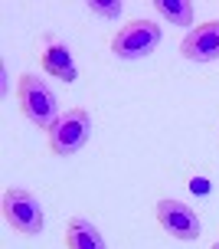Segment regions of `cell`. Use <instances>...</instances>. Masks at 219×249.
Segmentation results:
<instances>
[{"label": "cell", "mask_w": 219, "mask_h": 249, "mask_svg": "<svg viewBox=\"0 0 219 249\" xmlns=\"http://www.w3.org/2000/svg\"><path fill=\"white\" fill-rule=\"evenodd\" d=\"M66 249H108V246H105V236L98 233L95 223L75 216L66 223Z\"/></svg>", "instance_id": "obj_8"}, {"label": "cell", "mask_w": 219, "mask_h": 249, "mask_svg": "<svg viewBox=\"0 0 219 249\" xmlns=\"http://www.w3.org/2000/svg\"><path fill=\"white\" fill-rule=\"evenodd\" d=\"M154 213H157L160 230H164L167 236H173V239L190 243V239H200V233H203L200 216H196L186 203H180V200H170V197L157 200V210H154Z\"/></svg>", "instance_id": "obj_5"}, {"label": "cell", "mask_w": 219, "mask_h": 249, "mask_svg": "<svg viewBox=\"0 0 219 249\" xmlns=\"http://www.w3.org/2000/svg\"><path fill=\"white\" fill-rule=\"evenodd\" d=\"M88 138H92V115L85 108H69L49 131V151L56 158H69L85 148Z\"/></svg>", "instance_id": "obj_4"}, {"label": "cell", "mask_w": 219, "mask_h": 249, "mask_svg": "<svg viewBox=\"0 0 219 249\" xmlns=\"http://www.w3.org/2000/svg\"><path fill=\"white\" fill-rule=\"evenodd\" d=\"M39 66H43L52 79L66 82V86L75 82V75H79L69 46H66L62 39H56V36H43V39H39Z\"/></svg>", "instance_id": "obj_7"}, {"label": "cell", "mask_w": 219, "mask_h": 249, "mask_svg": "<svg viewBox=\"0 0 219 249\" xmlns=\"http://www.w3.org/2000/svg\"><path fill=\"white\" fill-rule=\"evenodd\" d=\"M3 223L10 226L13 233H23V236H36L46 226V216H43V207L39 200L23 190V187H7L3 190Z\"/></svg>", "instance_id": "obj_2"}, {"label": "cell", "mask_w": 219, "mask_h": 249, "mask_svg": "<svg viewBox=\"0 0 219 249\" xmlns=\"http://www.w3.org/2000/svg\"><path fill=\"white\" fill-rule=\"evenodd\" d=\"M157 43H160V26L154 20H128L111 39V53L121 62H137L157 50Z\"/></svg>", "instance_id": "obj_3"}, {"label": "cell", "mask_w": 219, "mask_h": 249, "mask_svg": "<svg viewBox=\"0 0 219 249\" xmlns=\"http://www.w3.org/2000/svg\"><path fill=\"white\" fill-rule=\"evenodd\" d=\"M180 56L190 62H216L219 59V20H206L180 39Z\"/></svg>", "instance_id": "obj_6"}, {"label": "cell", "mask_w": 219, "mask_h": 249, "mask_svg": "<svg viewBox=\"0 0 219 249\" xmlns=\"http://www.w3.org/2000/svg\"><path fill=\"white\" fill-rule=\"evenodd\" d=\"M17 105H20L23 118H30V122L36 124V128H43L46 135L52 131V124L62 118L59 102H56V92L33 72L20 75V82H17Z\"/></svg>", "instance_id": "obj_1"}, {"label": "cell", "mask_w": 219, "mask_h": 249, "mask_svg": "<svg viewBox=\"0 0 219 249\" xmlns=\"http://www.w3.org/2000/svg\"><path fill=\"white\" fill-rule=\"evenodd\" d=\"M88 10L101 13V17H118L121 13V0H115V3H95V0H88Z\"/></svg>", "instance_id": "obj_10"}, {"label": "cell", "mask_w": 219, "mask_h": 249, "mask_svg": "<svg viewBox=\"0 0 219 249\" xmlns=\"http://www.w3.org/2000/svg\"><path fill=\"white\" fill-rule=\"evenodd\" d=\"M209 249H219V243H213V246H209Z\"/></svg>", "instance_id": "obj_11"}, {"label": "cell", "mask_w": 219, "mask_h": 249, "mask_svg": "<svg viewBox=\"0 0 219 249\" xmlns=\"http://www.w3.org/2000/svg\"><path fill=\"white\" fill-rule=\"evenodd\" d=\"M154 10L164 13V20H170L173 26H190L196 17V7L190 0H154Z\"/></svg>", "instance_id": "obj_9"}]
</instances>
